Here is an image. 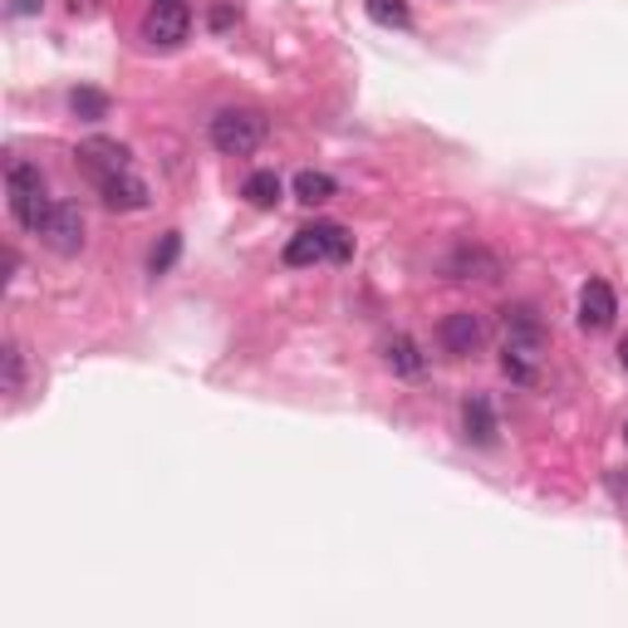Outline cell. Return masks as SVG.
<instances>
[{
	"mask_svg": "<svg viewBox=\"0 0 628 628\" xmlns=\"http://www.w3.org/2000/svg\"><path fill=\"white\" fill-rule=\"evenodd\" d=\"M550 349V334L540 324L536 305H511L506 310V354H501V369L516 383H536V369Z\"/></svg>",
	"mask_w": 628,
	"mask_h": 628,
	"instance_id": "1",
	"label": "cell"
},
{
	"mask_svg": "<svg viewBox=\"0 0 628 628\" xmlns=\"http://www.w3.org/2000/svg\"><path fill=\"white\" fill-rule=\"evenodd\" d=\"M5 197H10V216H15L25 232H40V222L49 216V187H45V172L35 162H10L5 167Z\"/></svg>",
	"mask_w": 628,
	"mask_h": 628,
	"instance_id": "2",
	"label": "cell"
},
{
	"mask_svg": "<svg viewBox=\"0 0 628 628\" xmlns=\"http://www.w3.org/2000/svg\"><path fill=\"white\" fill-rule=\"evenodd\" d=\"M266 133H270V119L260 109H226L212 119V148L226 157H246L266 143Z\"/></svg>",
	"mask_w": 628,
	"mask_h": 628,
	"instance_id": "3",
	"label": "cell"
},
{
	"mask_svg": "<svg viewBox=\"0 0 628 628\" xmlns=\"http://www.w3.org/2000/svg\"><path fill=\"white\" fill-rule=\"evenodd\" d=\"M349 256H354V236L339 222H314L290 236L285 246V266H314V260H349Z\"/></svg>",
	"mask_w": 628,
	"mask_h": 628,
	"instance_id": "4",
	"label": "cell"
},
{
	"mask_svg": "<svg viewBox=\"0 0 628 628\" xmlns=\"http://www.w3.org/2000/svg\"><path fill=\"white\" fill-rule=\"evenodd\" d=\"M187 35H192V10H187V0H153L148 20H143V40L162 45V49H177Z\"/></svg>",
	"mask_w": 628,
	"mask_h": 628,
	"instance_id": "5",
	"label": "cell"
},
{
	"mask_svg": "<svg viewBox=\"0 0 628 628\" xmlns=\"http://www.w3.org/2000/svg\"><path fill=\"white\" fill-rule=\"evenodd\" d=\"M35 236L45 240L55 256H79V250H83V212L75 202H55Z\"/></svg>",
	"mask_w": 628,
	"mask_h": 628,
	"instance_id": "6",
	"label": "cell"
},
{
	"mask_svg": "<svg viewBox=\"0 0 628 628\" xmlns=\"http://www.w3.org/2000/svg\"><path fill=\"white\" fill-rule=\"evenodd\" d=\"M75 157H79V167H83L89 182H103V177L128 172L133 167V153L123 148V143H113V138H83Z\"/></svg>",
	"mask_w": 628,
	"mask_h": 628,
	"instance_id": "7",
	"label": "cell"
},
{
	"mask_svg": "<svg viewBox=\"0 0 628 628\" xmlns=\"http://www.w3.org/2000/svg\"><path fill=\"white\" fill-rule=\"evenodd\" d=\"M442 270L452 280H501V260L491 256L481 240H462V246L442 260Z\"/></svg>",
	"mask_w": 628,
	"mask_h": 628,
	"instance_id": "8",
	"label": "cell"
},
{
	"mask_svg": "<svg viewBox=\"0 0 628 628\" xmlns=\"http://www.w3.org/2000/svg\"><path fill=\"white\" fill-rule=\"evenodd\" d=\"M614 314H619V300H614L609 280H590L580 290V329H590V334L614 329Z\"/></svg>",
	"mask_w": 628,
	"mask_h": 628,
	"instance_id": "9",
	"label": "cell"
},
{
	"mask_svg": "<svg viewBox=\"0 0 628 628\" xmlns=\"http://www.w3.org/2000/svg\"><path fill=\"white\" fill-rule=\"evenodd\" d=\"M99 187V197H103V206H113V212H143L148 206V182H143L138 172H113V177H103V182H93Z\"/></svg>",
	"mask_w": 628,
	"mask_h": 628,
	"instance_id": "10",
	"label": "cell"
},
{
	"mask_svg": "<svg viewBox=\"0 0 628 628\" xmlns=\"http://www.w3.org/2000/svg\"><path fill=\"white\" fill-rule=\"evenodd\" d=\"M437 339H442V349L447 354H476L481 349V339H486V329H481V319L471 310H457V314H447L442 324H437Z\"/></svg>",
	"mask_w": 628,
	"mask_h": 628,
	"instance_id": "11",
	"label": "cell"
},
{
	"mask_svg": "<svg viewBox=\"0 0 628 628\" xmlns=\"http://www.w3.org/2000/svg\"><path fill=\"white\" fill-rule=\"evenodd\" d=\"M462 433H467V442H476V447L496 442V413H491L486 393H471L462 403Z\"/></svg>",
	"mask_w": 628,
	"mask_h": 628,
	"instance_id": "12",
	"label": "cell"
},
{
	"mask_svg": "<svg viewBox=\"0 0 628 628\" xmlns=\"http://www.w3.org/2000/svg\"><path fill=\"white\" fill-rule=\"evenodd\" d=\"M240 197H246L250 206H260V212H270V206L285 197V182H280L270 167H260V172H250L246 177V187H240Z\"/></svg>",
	"mask_w": 628,
	"mask_h": 628,
	"instance_id": "13",
	"label": "cell"
},
{
	"mask_svg": "<svg viewBox=\"0 0 628 628\" xmlns=\"http://www.w3.org/2000/svg\"><path fill=\"white\" fill-rule=\"evenodd\" d=\"M25 389V354H20L15 339H5V349H0V393L15 397Z\"/></svg>",
	"mask_w": 628,
	"mask_h": 628,
	"instance_id": "14",
	"label": "cell"
},
{
	"mask_svg": "<svg viewBox=\"0 0 628 628\" xmlns=\"http://www.w3.org/2000/svg\"><path fill=\"white\" fill-rule=\"evenodd\" d=\"M389 369L393 373H403V379H417L423 373V354H417V344L407 339V334H397V339H389Z\"/></svg>",
	"mask_w": 628,
	"mask_h": 628,
	"instance_id": "15",
	"label": "cell"
},
{
	"mask_svg": "<svg viewBox=\"0 0 628 628\" xmlns=\"http://www.w3.org/2000/svg\"><path fill=\"white\" fill-rule=\"evenodd\" d=\"M334 192H339V182H334L329 172H300V177H295V197H300L305 206H324Z\"/></svg>",
	"mask_w": 628,
	"mask_h": 628,
	"instance_id": "16",
	"label": "cell"
},
{
	"mask_svg": "<svg viewBox=\"0 0 628 628\" xmlns=\"http://www.w3.org/2000/svg\"><path fill=\"white\" fill-rule=\"evenodd\" d=\"M69 109H75V119H83V123H99V119H109V93L75 89L69 93Z\"/></svg>",
	"mask_w": 628,
	"mask_h": 628,
	"instance_id": "17",
	"label": "cell"
},
{
	"mask_svg": "<svg viewBox=\"0 0 628 628\" xmlns=\"http://www.w3.org/2000/svg\"><path fill=\"white\" fill-rule=\"evenodd\" d=\"M177 256H182V232H167L162 240H157V250H153L148 270H153V276H167V270L177 266Z\"/></svg>",
	"mask_w": 628,
	"mask_h": 628,
	"instance_id": "18",
	"label": "cell"
},
{
	"mask_svg": "<svg viewBox=\"0 0 628 628\" xmlns=\"http://www.w3.org/2000/svg\"><path fill=\"white\" fill-rule=\"evenodd\" d=\"M369 15L379 20V25H397V30H403L407 20H413V10H407V0H369Z\"/></svg>",
	"mask_w": 628,
	"mask_h": 628,
	"instance_id": "19",
	"label": "cell"
},
{
	"mask_svg": "<svg viewBox=\"0 0 628 628\" xmlns=\"http://www.w3.org/2000/svg\"><path fill=\"white\" fill-rule=\"evenodd\" d=\"M604 486H609L614 506H619L624 516H628V471H624V467H619V471H609V476H604Z\"/></svg>",
	"mask_w": 628,
	"mask_h": 628,
	"instance_id": "20",
	"label": "cell"
},
{
	"mask_svg": "<svg viewBox=\"0 0 628 628\" xmlns=\"http://www.w3.org/2000/svg\"><path fill=\"white\" fill-rule=\"evenodd\" d=\"M236 20V5H212V30H226Z\"/></svg>",
	"mask_w": 628,
	"mask_h": 628,
	"instance_id": "21",
	"label": "cell"
},
{
	"mask_svg": "<svg viewBox=\"0 0 628 628\" xmlns=\"http://www.w3.org/2000/svg\"><path fill=\"white\" fill-rule=\"evenodd\" d=\"M45 0H10V15H35Z\"/></svg>",
	"mask_w": 628,
	"mask_h": 628,
	"instance_id": "22",
	"label": "cell"
},
{
	"mask_svg": "<svg viewBox=\"0 0 628 628\" xmlns=\"http://www.w3.org/2000/svg\"><path fill=\"white\" fill-rule=\"evenodd\" d=\"M619 359H624V369H628V339H624V349H619Z\"/></svg>",
	"mask_w": 628,
	"mask_h": 628,
	"instance_id": "23",
	"label": "cell"
},
{
	"mask_svg": "<svg viewBox=\"0 0 628 628\" xmlns=\"http://www.w3.org/2000/svg\"><path fill=\"white\" fill-rule=\"evenodd\" d=\"M624 442H628V423H624Z\"/></svg>",
	"mask_w": 628,
	"mask_h": 628,
	"instance_id": "24",
	"label": "cell"
}]
</instances>
